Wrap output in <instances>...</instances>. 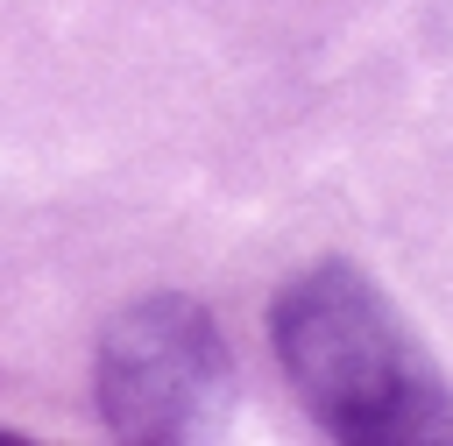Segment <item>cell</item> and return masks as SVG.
<instances>
[{
    "label": "cell",
    "instance_id": "6da1fadb",
    "mask_svg": "<svg viewBox=\"0 0 453 446\" xmlns=\"http://www.w3.org/2000/svg\"><path fill=\"white\" fill-rule=\"evenodd\" d=\"M269 340L304 411L340 439H439L453 425L439 375L354 269H304L276 297Z\"/></svg>",
    "mask_w": 453,
    "mask_h": 446
},
{
    "label": "cell",
    "instance_id": "7a4b0ae2",
    "mask_svg": "<svg viewBox=\"0 0 453 446\" xmlns=\"http://www.w3.org/2000/svg\"><path fill=\"white\" fill-rule=\"evenodd\" d=\"M99 411L127 439H191L226 404V347L205 304L142 297L99 333Z\"/></svg>",
    "mask_w": 453,
    "mask_h": 446
}]
</instances>
